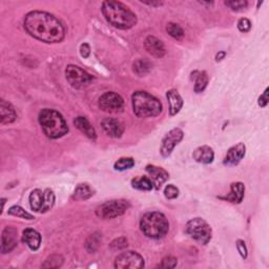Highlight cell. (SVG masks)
Returning a JSON list of instances; mask_svg holds the SVG:
<instances>
[{"label":"cell","instance_id":"d6986e66","mask_svg":"<svg viewBox=\"0 0 269 269\" xmlns=\"http://www.w3.org/2000/svg\"><path fill=\"white\" fill-rule=\"evenodd\" d=\"M22 241L30 247V249L36 252V250L39 249L41 245V236L39 232L36 231L35 229L28 228L23 230Z\"/></svg>","mask_w":269,"mask_h":269},{"label":"cell","instance_id":"7c38bea8","mask_svg":"<svg viewBox=\"0 0 269 269\" xmlns=\"http://www.w3.org/2000/svg\"><path fill=\"white\" fill-rule=\"evenodd\" d=\"M183 132L180 129H174L169 133L166 134V136L163 138L162 141V146H161V155L163 157H168L172 154L173 149L177 144H179L183 139Z\"/></svg>","mask_w":269,"mask_h":269},{"label":"cell","instance_id":"f35d334b","mask_svg":"<svg viewBox=\"0 0 269 269\" xmlns=\"http://www.w3.org/2000/svg\"><path fill=\"white\" fill-rule=\"evenodd\" d=\"M80 54H81L83 58H87L91 55V47H89L87 43H82L81 46H80Z\"/></svg>","mask_w":269,"mask_h":269},{"label":"cell","instance_id":"d6a6232c","mask_svg":"<svg viewBox=\"0 0 269 269\" xmlns=\"http://www.w3.org/2000/svg\"><path fill=\"white\" fill-rule=\"evenodd\" d=\"M164 196L165 198L168 199V200H173V199H176L177 197L179 196V190L178 188L173 185V184H169L165 187L164 190Z\"/></svg>","mask_w":269,"mask_h":269},{"label":"cell","instance_id":"83f0119b","mask_svg":"<svg viewBox=\"0 0 269 269\" xmlns=\"http://www.w3.org/2000/svg\"><path fill=\"white\" fill-rule=\"evenodd\" d=\"M64 258L60 255H52L51 257H49L46 262L42 264L43 268H58L60 267L62 264H64Z\"/></svg>","mask_w":269,"mask_h":269},{"label":"cell","instance_id":"603a6c76","mask_svg":"<svg viewBox=\"0 0 269 269\" xmlns=\"http://www.w3.org/2000/svg\"><path fill=\"white\" fill-rule=\"evenodd\" d=\"M74 123L76 125V128L80 132H82L87 138L93 139V140L96 139V131L93 128V125L91 124V122H89L85 117H82V116H79V117H77L74 120Z\"/></svg>","mask_w":269,"mask_h":269},{"label":"cell","instance_id":"7402d4cb","mask_svg":"<svg viewBox=\"0 0 269 269\" xmlns=\"http://www.w3.org/2000/svg\"><path fill=\"white\" fill-rule=\"evenodd\" d=\"M193 157L197 161V162L203 163V164H209L213 161L214 152L211 147H209L207 145H204V146H200V147L197 148L194 151Z\"/></svg>","mask_w":269,"mask_h":269},{"label":"cell","instance_id":"8fae6325","mask_svg":"<svg viewBox=\"0 0 269 269\" xmlns=\"http://www.w3.org/2000/svg\"><path fill=\"white\" fill-rule=\"evenodd\" d=\"M115 267L118 269H140L144 267V259L134 252H125L116 258Z\"/></svg>","mask_w":269,"mask_h":269},{"label":"cell","instance_id":"4dcf8cb0","mask_svg":"<svg viewBox=\"0 0 269 269\" xmlns=\"http://www.w3.org/2000/svg\"><path fill=\"white\" fill-rule=\"evenodd\" d=\"M101 235L98 234V232H96V234L92 235L91 237H89L86 241V249L88 250L89 253H95L97 248L99 247L100 245V242H101Z\"/></svg>","mask_w":269,"mask_h":269},{"label":"cell","instance_id":"ac0fdd59","mask_svg":"<svg viewBox=\"0 0 269 269\" xmlns=\"http://www.w3.org/2000/svg\"><path fill=\"white\" fill-rule=\"evenodd\" d=\"M17 115L13 105L3 99L0 101V122L1 124H8L16 120Z\"/></svg>","mask_w":269,"mask_h":269},{"label":"cell","instance_id":"f1b7e54d","mask_svg":"<svg viewBox=\"0 0 269 269\" xmlns=\"http://www.w3.org/2000/svg\"><path fill=\"white\" fill-rule=\"evenodd\" d=\"M8 214H11V216L14 217H18L20 219H24V220H33L35 219L31 213H29L28 211H25L20 206H12V207L8 209Z\"/></svg>","mask_w":269,"mask_h":269},{"label":"cell","instance_id":"ba28073f","mask_svg":"<svg viewBox=\"0 0 269 269\" xmlns=\"http://www.w3.org/2000/svg\"><path fill=\"white\" fill-rule=\"evenodd\" d=\"M29 200L31 208L34 211L47 212L55 204V195L50 188H47L43 192L41 190H35L31 193Z\"/></svg>","mask_w":269,"mask_h":269},{"label":"cell","instance_id":"ab89813d","mask_svg":"<svg viewBox=\"0 0 269 269\" xmlns=\"http://www.w3.org/2000/svg\"><path fill=\"white\" fill-rule=\"evenodd\" d=\"M268 88L265 89V92L263 93V95L259 98V105L261 107H265L268 104Z\"/></svg>","mask_w":269,"mask_h":269},{"label":"cell","instance_id":"8992f818","mask_svg":"<svg viewBox=\"0 0 269 269\" xmlns=\"http://www.w3.org/2000/svg\"><path fill=\"white\" fill-rule=\"evenodd\" d=\"M185 232L195 241L206 245L211 239V228L208 223L201 218H195L188 221L185 226Z\"/></svg>","mask_w":269,"mask_h":269},{"label":"cell","instance_id":"cb8c5ba5","mask_svg":"<svg viewBox=\"0 0 269 269\" xmlns=\"http://www.w3.org/2000/svg\"><path fill=\"white\" fill-rule=\"evenodd\" d=\"M94 190L86 183H82L79 184L76 190L73 194V197H71V199L76 200V201H82V200H87L91 198V197L94 196Z\"/></svg>","mask_w":269,"mask_h":269},{"label":"cell","instance_id":"30bf717a","mask_svg":"<svg viewBox=\"0 0 269 269\" xmlns=\"http://www.w3.org/2000/svg\"><path fill=\"white\" fill-rule=\"evenodd\" d=\"M99 107L110 114H118L124 110L123 98L115 92H107L99 98Z\"/></svg>","mask_w":269,"mask_h":269},{"label":"cell","instance_id":"b9f144b4","mask_svg":"<svg viewBox=\"0 0 269 269\" xmlns=\"http://www.w3.org/2000/svg\"><path fill=\"white\" fill-rule=\"evenodd\" d=\"M143 3H145V4H148V5H154V6H158V5H161V4H162V2H154V1H147V2H143Z\"/></svg>","mask_w":269,"mask_h":269},{"label":"cell","instance_id":"44dd1931","mask_svg":"<svg viewBox=\"0 0 269 269\" xmlns=\"http://www.w3.org/2000/svg\"><path fill=\"white\" fill-rule=\"evenodd\" d=\"M167 100L169 103V113L172 116L177 115L183 106V100L180 96V94L178 93L177 89H169V91L166 93Z\"/></svg>","mask_w":269,"mask_h":269},{"label":"cell","instance_id":"5bb4252c","mask_svg":"<svg viewBox=\"0 0 269 269\" xmlns=\"http://www.w3.org/2000/svg\"><path fill=\"white\" fill-rule=\"evenodd\" d=\"M101 129L111 138H120L124 133L123 124L114 118H104L101 121Z\"/></svg>","mask_w":269,"mask_h":269},{"label":"cell","instance_id":"74e56055","mask_svg":"<svg viewBox=\"0 0 269 269\" xmlns=\"http://www.w3.org/2000/svg\"><path fill=\"white\" fill-rule=\"evenodd\" d=\"M237 248H238V252L240 253L241 257H242V258H244V259H246V258H247V248H246V246H245L244 241L238 240V241H237Z\"/></svg>","mask_w":269,"mask_h":269},{"label":"cell","instance_id":"3957f363","mask_svg":"<svg viewBox=\"0 0 269 269\" xmlns=\"http://www.w3.org/2000/svg\"><path fill=\"white\" fill-rule=\"evenodd\" d=\"M38 120L44 134L51 139H58L64 137L68 132L67 124L65 118L55 110H42L39 113Z\"/></svg>","mask_w":269,"mask_h":269},{"label":"cell","instance_id":"d590c367","mask_svg":"<svg viewBox=\"0 0 269 269\" xmlns=\"http://www.w3.org/2000/svg\"><path fill=\"white\" fill-rule=\"evenodd\" d=\"M178 264L177 259L174 257H165L161 264L159 265L161 268H175Z\"/></svg>","mask_w":269,"mask_h":269},{"label":"cell","instance_id":"ffe728a7","mask_svg":"<svg viewBox=\"0 0 269 269\" xmlns=\"http://www.w3.org/2000/svg\"><path fill=\"white\" fill-rule=\"evenodd\" d=\"M244 193H245L244 184L241 183V182H236V183H232L230 185V193L226 197H224V198H221V199L227 200L230 203L239 204L243 201Z\"/></svg>","mask_w":269,"mask_h":269},{"label":"cell","instance_id":"9c48e42d","mask_svg":"<svg viewBox=\"0 0 269 269\" xmlns=\"http://www.w3.org/2000/svg\"><path fill=\"white\" fill-rule=\"evenodd\" d=\"M66 77L67 82L74 88H83L89 85L93 81V76L89 75L87 71L77 66L69 65L66 69Z\"/></svg>","mask_w":269,"mask_h":269},{"label":"cell","instance_id":"5b68a950","mask_svg":"<svg viewBox=\"0 0 269 269\" xmlns=\"http://www.w3.org/2000/svg\"><path fill=\"white\" fill-rule=\"evenodd\" d=\"M140 228L147 238L159 240L166 236L169 229V223L163 213L151 211L142 217Z\"/></svg>","mask_w":269,"mask_h":269},{"label":"cell","instance_id":"484cf974","mask_svg":"<svg viewBox=\"0 0 269 269\" xmlns=\"http://www.w3.org/2000/svg\"><path fill=\"white\" fill-rule=\"evenodd\" d=\"M133 69H134V73H136L138 76L142 77L146 75L151 69V64H150V61L147 60L146 58L138 59L134 62Z\"/></svg>","mask_w":269,"mask_h":269},{"label":"cell","instance_id":"836d02e7","mask_svg":"<svg viewBox=\"0 0 269 269\" xmlns=\"http://www.w3.org/2000/svg\"><path fill=\"white\" fill-rule=\"evenodd\" d=\"M128 240L125 238H119V239H116L114 240L112 243H111V247L114 249V250H121V249H124L128 247Z\"/></svg>","mask_w":269,"mask_h":269},{"label":"cell","instance_id":"4316f807","mask_svg":"<svg viewBox=\"0 0 269 269\" xmlns=\"http://www.w3.org/2000/svg\"><path fill=\"white\" fill-rule=\"evenodd\" d=\"M132 186L136 190L139 191H151L152 187V182L150 181V179L147 177H137L134 178L132 180Z\"/></svg>","mask_w":269,"mask_h":269},{"label":"cell","instance_id":"2e32d148","mask_svg":"<svg viewBox=\"0 0 269 269\" xmlns=\"http://www.w3.org/2000/svg\"><path fill=\"white\" fill-rule=\"evenodd\" d=\"M246 147L243 143H239V144L232 146L227 151L226 157L224 159V165L227 166H235L240 163V161L245 156Z\"/></svg>","mask_w":269,"mask_h":269},{"label":"cell","instance_id":"9a60e30c","mask_svg":"<svg viewBox=\"0 0 269 269\" xmlns=\"http://www.w3.org/2000/svg\"><path fill=\"white\" fill-rule=\"evenodd\" d=\"M146 173L148 174L150 181L152 182V185L155 186L156 190H160L169 178V175L165 169L155 165H147Z\"/></svg>","mask_w":269,"mask_h":269},{"label":"cell","instance_id":"f546056e","mask_svg":"<svg viewBox=\"0 0 269 269\" xmlns=\"http://www.w3.org/2000/svg\"><path fill=\"white\" fill-rule=\"evenodd\" d=\"M166 31L175 39H181L184 36L183 29L181 28L180 25L177 24V23H174V22H169L166 25Z\"/></svg>","mask_w":269,"mask_h":269},{"label":"cell","instance_id":"1f68e13d","mask_svg":"<svg viewBox=\"0 0 269 269\" xmlns=\"http://www.w3.org/2000/svg\"><path fill=\"white\" fill-rule=\"evenodd\" d=\"M134 165V161L133 158H121L115 163L114 167L116 170H127L132 168Z\"/></svg>","mask_w":269,"mask_h":269},{"label":"cell","instance_id":"e575fe53","mask_svg":"<svg viewBox=\"0 0 269 269\" xmlns=\"http://www.w3.org/2000/svg\"><path fill=\"white\" fill-rule=\"evenodd\" d=\"M225 4L229 6L231 10L234 11H241L247 6V1H243V0H240V1H225Z\"/></svg>","mask_w":269,"mask_h":269},{"label":"cell","instance_id":"6da1fadb","mask_svg":"<svg viewBox=\"0 0 269 269\" xmlns=\"http://www.w3.org/2000/svg\"><path fill=\"white\" fill-rule=\"evenodd\" d=\"M24 29L32 37L47 43L61 42L66 35L64 25L55 16L41 11L25 15Z\"/></svg>","mask_w":269,"mask_h":269},{"label":"cell","instance_id":"8d00e7d4","mask_svg":"<svg viewBox=\"0 0 269 269\" xmlns=\"http://www.w3.org/2000/svg\"><path fill=\"white\" fill-rule=\"evenodd\" d=\"M238 29L243 32V33H246L248 32L250 29H252V22H250L247 18H241V19L239 20L238 22Z\"/></svg>","mask_w":269,"mask_h":269},{"label":"cell","instance_id":"277c9868","mask_svg":"<svg viewBox=\"0 0 269 269\" xmlns=\"http://www.w3.org/2000/svg\"><path fill=\"white\" fill-rule=\"evenodd\" d=\"M133 111L139 118L156 117L162 112V103L144 91H137L132 96Z\"/></svg>","mask_w":269,"mask_h":269},{"label":"cell","instance_id":"52a82bcc","mask_svg":"<svg viewBox=\"0 0 269 269\" xmlns=\"http://www.w3.org/2000/svg\"><path fill=\"white\" fill-rule=\"evenodd\" d=\"M130 208V202L127 200L107 201L96 208V214L102 220H110L122 216Z\"/></svg>","mask_w":269,"mask_h":269},{"label":"cell","instance_id":"d4e9b609","mask_svg":"<svg viewBox=\"0 0 269 269\" xmlns=\"http://www.w3.org/2000/svg\"><path fill=\"white\" fill-rule=\"evenodd\" d=\"M192 78L196 79L195 82V92L202 93L208 84V76L206 71H194Z\"/></svg>","mask_w":269,"mask_h":269},{"label":"cell","instance_id":"7a4b0ae2","mask_svg":"<svg viewBox=\"0 0 269 269\" xmlns=\"http://www.w3.org/2000/svg\"><path fill=\"white\" fill-rule=\"evenodd\" d=\"M101 10L107 22L117 29L129 30L137 23L136 14L120 1H104Z\"/></svg>","mask_w":269,"mask_h":269},{"label":"cell","instance_id":"4fadbf2b","mask_svg":"<svg viewBox=\"0 0 269 269\" xmlns=\"http://www.w3.org/2000/svg\"><path fill=\"white\" fill-rule=\"evenodd\" d=\"M18 244V232L14 227H5L1 234V253L8 254Z\"/></svg>","mask_w":269,"mask_h":269},{"label":"cell","instance_id":"60d3db41","mask_svg":"<svg viewBox=\"0 0 269 269\" xmlns=\"http://www.w3.org/2000/svg\"><path fill=\"white\" fill-rule=\"evenodd\" d=\"M224 57H225V52H220L219 54H217L216 59H217V61H220V60H222Z\"/></svg>","mask_w":269,"mask_h":269},{"label":"cell","instance_id":"e0dca14e","mask_svg":"<svg viewBox=\"0 0 269 269\" xmlns=\"http://www.w3.org/2000/svg\"><path fill=\"white\" fill-rule=\"evenodd\" d=\"M144 48L151 56L161 58L165 55V48L163 42L155 36H148L144 41Z\"/></svg>","mask_w":269,"mask_h":269}]
</instances>
